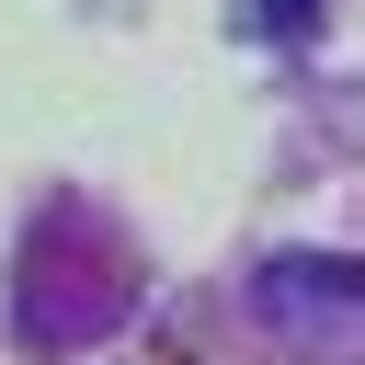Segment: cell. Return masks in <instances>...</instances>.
I'll return each mask as SVG.
<instances>
[{
	"label": "cell",
	"mask_w": 365,
	"mask_h": 365,
	"mask_svg": "<svg viewBox=\"0 0 365 365\" xmlns=\"http://www.w3.org/2000/svg\"><path fill=\"white\" fill-rule=\"evenodd\" d=\"M251 23H274V34H308V23H319V0H251Z\"/></svg>",
	"instance_id": "obj_1"
}]
</instances>
